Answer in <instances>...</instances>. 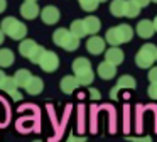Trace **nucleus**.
<instances>
[{"label": "nucleus", "mask_w": 157, "mask_h": 142, "mask_svg": "<svg viewBox=\"0 0 157 142\" xmlns=\"http://www.w3.org/2000/svg\"><path fill=\"white\" fill-rule=\"evenodd\" d=\"M0 26H2L0 30L4 32V36H9L14 41L24 39V37L27 36V27H25V24H22L21 20H17L15 17H5Z\"/></svg>", "instance_id": "nucleus-1"}, {"label": "nucleus", "mask_w": 157, "mask_h": 142, "mask_svg": "<svg viewBox=\"0 0 157 142\" xmlns=\"http://www.w3.org/2000/svg\"><path fill=\"white\" fill-rule=\"evenodd\" d=\"M52 41H54L56 46L63 47L66 51H76L79 47V39L75 37L68 29H58L52 34Z\"/></svg>", "instance_id": "nucleus-2"}, {"label": "nucleus", "mask_w": 157, "mask_h": 142, "mask_svg": "<svg viewBox=\"0 0 157 142\" xmlns=\"http://www.w3.org/2000/svg\"><path fill=\"white\" fill-rule=\"evenodd\" d=\"M155 54H157V47L154 44L147 42L139 49V53L135 54V64L139 68H152V64L155 63Z\"/></svg>", "instance_id": "nucleus-3"}, {"label": "nucleus", "mask_w": 157, "mask_h": 142, "mask_svg": "<svg viewBox=\"0 0 157 142\" xmlns=\"http://www.w3.org/2000/svg\"><path fill=\"white\" fill-rule=\"evenodd\" d=\"M37 64L41 66L42 71H46V73H54L59 68V57H58V54L52 53V51H44Z\"/></svg>", "instance_id": "nucleus-4"}, {"label": "nucleus", "mask_w": 157, "mask_h": 142, "mask_svg": "<svg viewBox=\"0 0 157 142\" xmlns=\"http://www.w3.org/2000/svg\"><path fill=\"white\" fill-rule=\"evenodd\" d=\"M137 86V81L133 76H130V74H123V76H120L118 80H117V86L112 88V91H110V97H112V100H117V97H118V90H123V88H128V90H133V88Z\"/></svg>", "instance_id": "nucleus-5"}, {"label": "nucleus", "mask_w": 157, "mask_h": 142, "mask_svg": "<svg viewBox=\"0 0 157 142\" xmlns=\"http://www.w3.org/2000/svg\"><path fill=\"white\" fill-rule=\"evenodd\" d=\"M41 19L44 24H48V26H52V24H56L59 20V17H61V14H59V10L56 9L54 5H48L44 7V9L41 10Z\"/></svg>", "instance_id": "nucleus-6"}, {"label": "nucleus", "mask_w": 157, "mask_h": 142, "mask_svg": "<svg viewBox=\"0 0 157 142\" xmlns=\"http://www.w3.org/2000/svg\"><path fill=\"white\" fill-rule=\"evenodd\" d=\"M123 59H125V54H123V51L120 47H110V49H106V53H105L106 63L113 64V66H118V64L123 63Z\"/></svg>", "instance_id": "nucleus-7"}, {"label": "nucleus", "mask_w": 157, "mask_h": 142, "mask_svg": "<svg viewBox=\"0 0 157 142\" xmlns=\"http://www.w3.org/2000/svg\"><path fill=\"white\" fill-rule=\"evenodd\" d=\"M86 49H88V53L95 54V56L105 53V39L98 36H91L88 39V42H86Z\"/></svg>", "instance_id": "nucleus-8"}, {"label": "nucleus", "mask_w": 157, "mask_h": 142, "mask_svg": "<svg viewBox=\"0 0 157 142\" xmlns=\"http://www.w3.org/2000/svg\"><path fill=\"white\" fill-rule=\"evenodd\" d=\"M2 90H4L5 93L10 95L15 101L22 100V93L19 91V88H17V85H15V81H14L12 76H5V81H4V85H2Z\"/></svg>", "instance_id": "nucleus-9"}, {"label": "nucleus", "mask_w": 157, "mask_h": 142, "mask_svg": "<svg viewBox=\"0 0 157 142\" xmlns=\"http://www.w3.org/2000/svg\"><path fill=\"white\" fill-rule=\"evenodd\" d=\"M39 12H41V9H39V5L36 2H24L21 5V15L24 17V19L32 20L39 15Z\"/></svg>", "instance_id": "nucleus-10"}, {"label": "nucleus", "mask_w": 157, "mask_h": 142, "mask_svg": "<svg viewBox=\"0 0 157 142\" xmlns=\"http://www.w3.org/2000/svg\"><path fill=\"white\" fill-rule=\"evenodd\" d=\"M137 34H139L142 39H150V37L155 34V30H154V26H152V20H140L139 24H137Z\"/></svg>", "instance_id": "nucleus-11"}, {"label": "nucleus", "mask_w": 157, "mask_h": 142, "mask_svg": "<svg viewBox=\"0 0 157 142\" xmlns=\"http://www.w3.org/2000/svg\"><path fill=\"white\" fill-rule=\"evenodd\" d=\"M83 24H85L86 34H90V36H96V32L101 29V22L95 15H88L86 19H83Z\"/></svg>", "instance_id": "nucleus-12"}, {"label": "nucleus", "mask_w": 157, "mask_h": 142, "mask_svg": "<svg viewBox=\"0 0 157 142\" xmlns=\"http://www.w3.org/2000/svg\"><path fill=\"white\" fill-rule=\"evenodd\" d=\"M115 30H117V36H118L120 44L130 42V41H132V37H133V29L128 26V24H120V26L115 27Z\"/></svg>", "instance_id": "nucleus-13"}, {"label": "nucleus", "mask_w": 157, "mask_h": 142, "mask_svg": "<svg viewBox=\"0 0 157 142\" xmlns=\"http://www.w3.org/2000/svg\"><path fill=\"white\" fill-rule=\"evenodd\" d=\"M115 74H117V66L106 63V61L100 63V66H98V76L101 78V80H113V78H115Z\"/></svg>", "instance_id": "nucleus-14"}, {"label": "nucleus", "mask_w": 157, "mask_h": 142, "mask_svg": "<svg viewBox=\"0 0 157 142\" xmlns=\"http://www.w3.org/2000/svg\"><path fill=\"white\" fill-rule=\"evenodd\" d=\"M73 71H75V76L79 74H85L88 71H91V63H90L86 57H76L73 61Z\"/></svg>", "instance_id": "nucleus-15"}, {"label": "nucleus", "mask_w": 157, "mask_h": 142, "mask_svg": "<svg viewBox=\"0 0 157 142\" xmlns=\"http://www.w3.org/2000/svg\"><path fill=\"white\" fill-rule=\"evenodd\" d=\"M78 86H79V83L73 74H68V76H64L61 80V90H63V93H66V95H71Z\"/></svg>", "instance_id": "nucleus-16"}, {"label": "nucleus", "mask_w": 157, "mask_h": 142, "mask_svg": "<svg viewBox=\"0 0 157 142\" xmlns=\"http://www.w3.org/2000/svg\"><path fill=\"white\" fill-rule=\"evenodd\" d=\"M42 88H44V83L39 76H31V80L25 85V91L29 95H39L42 91Z\"/></svg>", "instance_id": "nucleus-17"}, {"label": "nucleus", "mask_w": 157, "mask_h": 142, "mask_svg": "<svg viewBox=\"0 0 157 142\" xmlns=\"http://www.w3.org/2000/svg\"><path fill=\"white\" fill-rule=\"evenodd\" d=\"M39 44L32 39H24L21 44H19V53L22 54L24 57H31V54L34 53V49L37 47Z\"/></svg>", "instance_id": "nucleus-18"}, {"label": "nucleus", "mask_w": 157, "mask_h": 142, "mask_svg": "<svg viewBox=\"0 0 157 142\" xmlns=\"http://www.w3.org/2000/svg\"><path fill=\"white\" fill-rule=\"evenodd\" d=\"M31 76H32V74L29 73L27 69H19L12 78H14V81H15V85H17V88H25V85H27V81L31 80Z\"/></svg>", "instance_id": "nucleus-19"}, {"label": "nucleus", "mask_w": 157, "mask_h": 142, "mask_svg": "<svg viewBox=\"0 0 157 142\" xmlns=\"http://www.w3.org/2000/svg\"><path fill=\"white\" fill-rule=\"evenodd\" d=\"M14 53H12L9 47L5 49H0V68H9L14 64Z\"/></svg>", "instance_id": "nucleus-20"}, {"label": "nucleus", "mask_w": 157, "mask_h": 142, "mask_svg": "<svg viewBox=\"0 0 157 142\" xmlns=\"http://www.w3.org/2000/svg\"><path fill=\"white\" fill-rule=\"evenodd\" d=\"M68 30H69V32H71L75 37H78V39H81V37H85V36H86L85 24H83V20H81V19H78V20H73L71 27H69Z\"/></svg>", "instance_id": "nucleus-21"}, {"label": "nucleus", "mask_w": 157, "mask_h": 142, "mask_svg": "<svg viewBox=\"0 0 157 142\" xmlns=\"http://www.w3.org/2000/svg\"><path fill=\"white\" fill-rule=\"evenodd\" d=\"M125 2L127 0H113L110 3V12L115 17H125Z\"/></svg>", "instance_id": "nucleus-22"}, {"label": "nucleus", "mask_w": 157, "mask_h": 142, "mask_svg": "<svg viewBox=\"0 0 157 142\" xmlns=\"http://www.w3.org/2000/svg\"><path fill=\"white\" fill-rule=\"evenodd\" d=\"M140 14V9L135 5V3L132 2V0H127L125 2V17H130V19H133V17H137Z\"/></svg>", "instance_id": "nucleus-23"}, {"label": "nucleus", "mask_w": 157, "mask_h": 142, "mask_svg": "<svg viewBox=\"0 0 157 142\" xmlns=\"http://www.w3.org/2000/svg\"><path fill=\"white\" fill-rule=\"evenodd\" d=\"M75 78L78 80L79 86H88V85H91L93 80H95V73H93V69H91V71H88V73L79 74V76H75Z\"/></svg>", "instance_id": "nucleus-24"}, {"label": "nucleus", "mask_w": 157, "mask_h": 142, "mask_svg": "<svg viewBox=\"0 0 157 142\" xmlns=\"http://www.w3.org/2000/svg\"><path fill=\"white\" fill-rule=\"evenodd\" d=\"M78 2L85 12H95L98 7V0H78Z\"/></svg>", "instance_id": "nucleus-25"}, {"label": "nucleus", "mask_w": 157, "mask_h": 142, "mask_svg": "<svg viewBox=\"0 0 157 142\" xmlns=\"http://www.w3.org/2000/svg\"><path fill=\"white\" fill-rule=\"evenodd\" d=\"M44 47H42V46H37V47H36V49H34V53H32L31 54V57H29V59H31L32 61V63H36V64H37L39 63V59H41V56H42V53H44Z\"/></svg>", "instance_id": "nucleus-26"}, {"label": "nucleus", "mask_w": 157, "mask_h": 142, "mask_svg": "<svg viewBox=\"0 0 157 142\" xmlns=\"http://www.w3.org/2000/svg\"><path fill=\"white\" fill-rule=\"evenodd\" d=\"M147 93H149V97L152 98V100H157V83H150Z\"/></svg>", "instance_id": "nucleus-27"}, {"label": "nucleus", "mask_w": 157, "mask_h": 142, "mask_svg": "<svg viewBox=\"0 0 157 142\" xmlns=\"http://www.w3.org/2000/svg\"><path fill=\"white\" fill-rule=\"evenodd\" d=\"M149 81L150 83H157V66L149 69Z\"/></svg>", "instance_id": "nucleus-28"}, {"label": "nucleus", "mask_w": 157, "mask_h": 142, "mask_svg": "<svg viewBox=\"0 0 157 142\" xmlns=\"http://www.w3.org/2000/svg\"><path fill=\"white\" fill-rule=\"evenodd\" d=\"M90 98H91V100H100L101 95H100V91L96 90V88H91V90H90Z\"/></svg>", "instance_id": "nucleus-29"}, {"label": "nucleus", "mask_w": 157, "mask_h": 142, "mask_svg": "<svg viewBox=\"0 0 157 142\" xmlns=\"http://www.w3.org/2000/svg\"><path fill=\"white\" fill-rule=\"evenodd\" d=\"M132 142H152V137H149V135H144V137H133L130 139Z\"/></svg>", "instance_id": "nucleus-30"}, {"label": "nucleus", "mask_w": 157, "mask_h": 142, "mask_svg": "<svg viewBox=\"0 0 157 142\" xmlns=\"http://www.w3.org/2000/svg\"><path fill=\"white\" fill-rule=\"evenodd\" d=\"M132 2L135 3L139 9H144V7H147V5L150 3V0H132Z\"/></svg>", "instance_id": "nucleus-31"}, {"label": "nucleus", "mask_w": 157, "mask_h": 142, "mask_svg": "<svg viewBox=\"0 0 157 142\" xmlns=\"http://www.w3.org/2000/svg\"><path fill=\"white\" fill-rule=\"evenodd\" d=\"M66 142H86V139L85 137H76V135H69V137H68V140H66Z\"/></svg>", "instance_id": "nucleus-32"}, {"label": "nucleus", "mask_w": 157, "mask_h": 142, "mask_svg": "<svg viewBox=\"0 0 157 142\" xmlns=\"http://www.w3.org/2000/svg\"><path fill=\"white\" fill-rule=\"evenodd\" d=\"M5 76H7V74L0 69V88H2V85H4V81H5Z\"/></svg>", "instance_id": "nucleus-33"}, {"label": "nucleus", "mask_w": 157, "mask_h": 142, "mask_svg": "<svg viewBox=\"0 0 157 142\" xmlns=\"http://www.w3.org/2000/svg\"><path fill=\"white\" fill-rule=\"evenodd\" d=\"M5 9H7V2L5 0H0V12H4Z\"/></svg>", "instance_id": "nucleus-34"}, {"label": "nucleus", "mask_w": 157, "mask_h": 142, "mask_svg": "<svg viewBox=\"0 0 157 142\" xmlns=\"http://www.w3.org/2000/svg\"><path fill=\"white\" fill-rule=\"evenodd\" d=\"M152 26H154V30H155V32H157V17H155V19L152 20Z\"/></svg>", "instance_id": "nucleus-35"}, {"label": "nucleus", "mask_w": 157, "mask_h": 142, "mask_svg": "<svg viewBox=\"0 0 157 142\" xmlns=\"http://www.w3.org/2000/svg\"><path fill=\"white\" fill-rule=\"evenodd\" d=\"M4 39H5V36H4V32H2V30H0V44L4 42Z\"/></svg>", "instance_id": "nucleus-36"}, {"label": "nucleus", "mask_w": 157, "mask_h": 142, "mask_svg": "<svg viewBox=\"0 0 157 142\" xmlns=\"http://www.w3.org/2000/svg\"><path fill=\"white\" fill-rule=\"evenodd\" d=\"M25 2H37V0H25Z\"/></svg>", "instance_id": "nucleus-37"}, {"label": "nucleus", "mask_w": 157, "mask_h": 142, "mask_svg": "<svg viewBox=\"0 0 157 142\" xmlns=\"http://www.w3.org/2000/svg\"><path fill=\"white\" fill-rule=\"evenodd\" d=\"M100 2H106V0H98V3H100Z\"/></svg>", "instance_id": "nucleus-38"}, {"label": "nucleus", "mask_w": 157, "mask_h": 142, "mask_svg": "<svg viewBox=\"0 0 157 142\" xmlns=\"http://www.w3.org/2000/svg\"><path fill=\"white\" fill-rule=\"evenodd\" d=\"M150 2H155V3H157V0H150Z\"/></svg>", "instance_id": "nucleus-39"}, {"label": "nucleus", "mask_w": 157, "mask_h": 142, "mask_svg": "<svg viewBox=\"0 0 157 142\" xmlns=\"http://www.w3.org/2000/svg\"><path fill=\"white\" fill-rule=\"evenodd\" d=\"M155 63H157V54H155Z\"/></svg>", "instance_id": "nucleus-40"}, {"label": "nucleus", "mask_w": 157, "mask_h": 142, "mask_svg": "<svg viewBox=\"0 0 157 142\" xmlns=\"http://www.w3.org/2000/svg\"><path fill=\"white\" fill-rule=\"evenodd\" d=\"M34 142H41V140H34Z\"/></svg>", "instance_id": "nucleus-41"}]
</instances>
